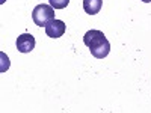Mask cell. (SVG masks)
<instances>
[{"instance_id":"6da1fadb","label":"cell","mask_w":151,"mask_h":113,"mask_svg":"<svg viewBox=\"0 0 151 113\" xmlns=\"http://www.w3.org/2000/svg\"><path fill=\"white\" fill-rule=\"evenodd\" d=\"M83 44L97 59H104L110 53V42L101 30H88L83 36Z\"/></svg>"},{"instance_id":"7a4b0ae2","label":"cell","mask_w":151,"mask_h":113,"mask_svg":"<svg viewBox=\"0 0 151 113\" xmlns=\"http://www.w3.org/2000/svg\"><path fill=\"white\" fill-rule=\"evenodd\" d=\"M32 20L36 26L40 27H45L47 24L55 20V8H52L50 5H38L33 12H32Z\"/></svg>"},{"instance_id":"3957f363","label":"cell","mask_w":151,"mask_h":113,"mask_svg":"<svg viewBox=\"0 0 151 113\" xmlns=\"http://www.w3.org/2000/svg\"><path fill=\"white\" fill-rule=\"evenodd\" d=\"M67 30V26H65V23L64 21H60V20H52L47 26H45V33L47 36L50 38H60L62 35L65 33Z\"/></svg>"},{"instance_id":"277c9868","label":"cell","mask_w":151,"mask_h":113,"mask_svg":"<svg viewBox=\"0 0 151 113\" xmlns=\"http://www.w3.org/2000/svg\"><path fill=\"white\" fill-rule=\"evenodd\" d=\"M17 48L20 53H30L35 48V36L30 33H23L17 38Z\"/></svg>"},{"instance_id":"5b68a950","label":"cell","mask_w":151,"mask_h":113,"mask_svg":"<svg viewBox=\"0 0 151 113\" xmlns=\"http://www.w3.org/2000/svg\"><path fill=\"white\" fill-rule=\"evenodd\" d=\"M103 0H83V11L89 15H95L101 11Z\"/></svg>"},{"instance_id":"8992f818","label":"cell","mask_w":151,"mask_h":113,"mask_svg":"<svg viewBox=\"0 0 151 113\" xmlns=\"http://www.w3.org/2000/svg\"><path fill=\"white\" fill-rule=\"evenodd\" d=\"M70 3V0H48V5L55 9H64Z\"/></svg>"},{"instance_id":"52a82bcc","label":"cell","mask_w":151,"mask_h":113,"mask_svg":"<svg viewBox=\"0 0 151 113\" xmlns=\"http://www.w3.org/2000/svg\"><path fill=\"white\" fill-rule=\"evenodd\" d=\"M142 2H144V3H150V2H151V0H142Z\"/></svg>"}]
</instances>
